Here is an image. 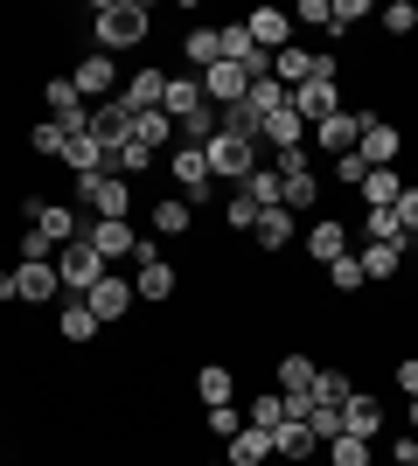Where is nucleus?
Here are the masks:
<instances>
[{"instance_id": "nucleus-1", "label": "nucleus", "mask_w": 418, "mask_h": 466, "mask_svg": "<svg viewBox=\"0 0 418 466\" xmlns=\"http://www.w3.org/2000/svg\"><path fill=\"white\" fill-rule=\"evenodd\" d=\"M91 28H98V49L112 56V49H133V42H147V35H154V15H147L139 0H98Z\"/></svg>"}, {"instance_id": "nucleus-2", "label": "nucleus", "mask_w": 418, "mask_h": 466, "mask_svg": "<svg viewBox=\"0 0 418 466\" xmlns=\"http://www.w3.org/2000/svg\"><path fill=\"white\" fill-rule=\"evenodd\" d=\"M335 77H342V63H335V56H314V77H307V84H293V118L307 126V133H314L321 118H335V112H342Z\"/></svg>"}, {"instance_id": "nucleus-3", "label": "nucleus", "mask_w": 418, "mask_h": 466, "mask_svg": "<svg viewBox=\"0 0 418 466\" xmlns=\"http://www.w3.org/2000/svg\"><path fill=\"white\" fill-rule=\"evenodd\" d=\"M77 202L105 223H133V181L126 175H77Z\"/></svg>"}, {"instance_id": "nucleus-4", "label": "nucleus", "mask_w": 418, "mask_h": 466, "mask_svg": "<svg viewBox=\"0 0 418 466\" xmlns=\"http://www.w3.org/2000/svg\"><path fill=\"white\" fill-rule=\"evenodd\" d=\"M209 181H244L251 167H259V139H238V133H217L209 147Z\"/></svg>"}, {"instance_id": "nucleus-5", "label": "nucleus", "mask_w": 418, "mask_h": 466, "mask_svg": "<svg viewBox=\"0 0 418 466\" xmlns=\"http://www.w3.org/2000/svg\"><path fill=\"white\" fill-rule=\"evenodd\" d=\"M168 175H175V188H181L189 209L209 202V154H202V147H168Z\"/></svg>"}, {"instance_id": "nucleus-6", "label": "nucleus", "mask_w": 418, "mask_h": 466, "mask_svg": "<svg viewBox=\"0 0 418 466\" xmlns=\"http://www.w3.org/2000/svg\"><path fill=\"white\" fill-rule=\"evenodd\" d=\"M49 265H56L63 292H77V299H84V292H91V286H98V279H105V258L91 251V244H84V237H77V244H63V251L49 258Z\"/></svg>"}, {"instance_id": "nucleus-7", "label": "nucleus", "mask_w": 418, "mask_h": 466, "mask_svg": "<svg viewBox=\"0 0 418 466\" xmlns=\"http://www.w3.org/2000/svg\"><path fill=\"white\" fill-rule=\"evenodd\" d=\"M42 112L56 118L63 133H91V105L77 97V84H70V77H42Z\"/></svg>"}, {"instance_id": "nucleus-8", "label": "nucleus", "mask_w": 418, "mask_h": 466, "mask_svg": "<svg viewBox=\"0 0 418 466\" xmlns=\"http://www.w3.org/2000/svg\"><path fill=\"white\" fill-rule=\"evenodd\" d=\"M70 84H77L84 105H105V97H119V84H126V77H119V63L105 56V49H91V56L70 70Z\"/></svg>"}, {"instance_id": "nucleus-9", "label": "nucleus", "mask_w": 418, "mask_h": 466, "mask_svg": "<svg viewBox=\"0 0 418 466\" xmlns=\"http://www.w3.org/2000/svg\"><path fill=\"white\" fill-rule=\"evenodd\" d=\"M28 230L42 237V244H49V251H63V244H77V216L63 209V202H42V195H28Z\"/></svg>"}, {"instance_id": "nucleus-10", "label": "nucleus", "mask_w": 418, "mask_h": 466, "mask_svg": "<svg viewBox=\"0 0 418 466\" xmlns=\"http://www.w3.org/2000/svg\"><path fill=\"white\" fill-rule=\"evenodd\" d=\"M356 154L370 160V167H398V154H404V133L391 126V118L362 112V139H356Z\"/></svg>"}, {"instance_id": "nucleus-11", "label": "nucleus", "mask_w": 418, "mask_h": 466, "mask_svg": "<svg viewBox=\"0 0 418 466\" xmlns=\"http://www.w3.org/2000/svg\"><path fill=\"white\" fill-rule=\"evenodd\" d=\"M133 299H139V292H133V279H112V272H105L98 286L84 292V307L98 313V328H105V320H126V313H133Z\"/></svg>"}, {"instance_id": "nucleus-12", "label": "nucleus", "mask_w": 418, "mask_h": 466, "mask_svg": "<svg viewBox=\"0 0 418 466\" xmlns=\"http://www.w3.org/2000/svg\"><path fill=\"white\" fill-rule=\"evenodd\" d=\"M56 292H63L56 265H36V258H21V265H15V299H21V307H42V299H56Z\"/></svg>"}, {"instance_id": "nucleus-13", "label": "nucleus", "mask_w": 418, "mask_h": 466, "mask_svg": "<svg viewBox=\"0 0 418 466\" xmlns=\"http://www.w3.org/2000/svg\"><path fill=\"white\" fill-rule=\"evenodd\" d=\"M307 139H321V154H328V160L356 154V139H362V112H335V118H321Z\"/></svg>"}, {"instance_id": "nucleus-14", "label": "nucleus", "mask_w": 418, "mask_h": 466, "mask_svg": "<svg viewBox=\"0 0 418 466\" xmlns=\"http://www.w3.org/2000/svg\"><path fill=\"white\" fill-rule=\"evenodd\" d=\"M342 431H349V439H370V446L383 439V404L370 397V390H356V397L342 404Z\"/></svg>"}, {"instance_id": "nucleus-15", "label": "nucleus", "mask_w": 418, "mask_h": 466, "mask_svg": "<svg viewBox=\"0 0 418 466\" xmlns=\"http://www.w3.org/2000/svg\"><path fill=\"white\" fill-rule=\"evenodd\" d=\"M244 28H251V42H259L265 56L293 49V15H279V7H259V15H244Z\"/></svg>"}, {"instance_id": "nucleus-16", "label": "nucleus", "mask_w": 418, "mask_h": 466, "mask_svg": "<svg viewBox=\"0 0 418 466\" xmlns=\"http://www.w3.org/2000/svg\"><path fill=\"white\" fill-rule=\"evenodd\" d=\"M126 139H133L139 154H168V147H175V118H168V112H133Z\"/></svg>"}, {"instance_id": "nucleus-17", "label": "nucleus", "mask_w": 418, "mask_h": 466, "mask_svg": "<svg viewBox=\"0 0 418 466\" xmlns=\"http://www.w3.org/2000/svg\"><path fill=\"white\" fill-rule=\"evenodd\" d=\"M84 244L112 265V258H126V251H139V237H133V223H105V216H91V230H84Z\"/></svg>"}, {"instance_id": "nucleus-18", "label": "nucleus", "mask_w": 418, "mask_h": 466, "mask_svg": "<svg viewBox=\"0 0 418 466\" xmlns=\"http://www.w3.org/2000/svg\"><path fill=\"white\" fill-rule=\"evenodd\" d=\"M314 452H321V439H314L307 425H300V418H286V425L272 431V460H286V466H307Z\"/></svg>"}, {"instance_id": "nucleus-19", "label": "nucleus", "mask_w": 418, "mask_h": 466, "mask_svg": "<svg viewBox=\"0 0 418 466\" xmlns=\"http://www.w3.org/2000/svg\"><path fill=\"white\" fill-rule=\"evenodd\" d=\"M160 97H168V77H160V70H133V77L119 84L126 112H160Z\"/></svg>"}, {"instance_id": "nucleus-20", "label": "nucleus", "mask_w": 418, "mask_h": 466, "mask_svg": "<svg viewBox=\"0 0 418 466\" xmlns=\"http://www.w3.org/2000/svg\"><path fill=\"white\" fill-rule=\"evenodd\" d=\"M300 244H307V258H314V265H335V258H349V230H342L335 216H321V223L300 237Z\"/></svg>"}, {"instance_id": "nucleus-21", "label": "nucleus", "mask_w": 418, "mask_h": 466, "mask_svg": "<svg viewBox=\"0 0 418 466\" xmlns=\"http://www.w3.org/2000/svg\"><path fill=\"white\" fill-rule=\"evenodd\" d=\"M175 286H181V279H175V265H168V258H139V272H133V292H139V299H154V307H160V299H175Z\"/></svg>"}, {"instance_id": "nucleus-22", "label": "nucleus", "mask_w": 418, "mask_h": 466, "mask_svg": "<svg viewBox=\"0 0 418 466\" xmlns=\"http://www.w3.org/2000/svg\"><path fill=\"white\" fill-rule=\"evenodd\" d=\"M196 397H202V410L230 404V397H238V376H230V362H202V370H196Z\"/></svg>"}, {"instance_id": "nucleus-23", "label": "nucleus", "mask_w": 418, "mask_h": 466, "mask_svg": "<svg viewBox=\"0 0 418 466\" xmlns=\"http://www.w3.org/2000/svg\"><path fill=\"white\" fill-rule=\"evenodd\" d=\"M63 167H70V175H105V147H98V139H91V133H70V139H63Z\"/></svg>"}, {"instance_id": "nucleus-24", "label": "nucleus", "mask_w": 418, "mask_h": 466, "mask_svg": "<svg viewBox=\"0 0 418 466\" xmlns=\"http://www.w3.org/2000/svg\"><path fill=\"white\" fill-rule=\"evenodd\" d=\"M362 202H370V209H398V195H404V175L398 167H370V181H362Z\"/></svg>"}, {"instance_id": "nucleus-25", "label": "nucleus", "mask_w": 418, "mask_h": 466, "mask_svg": "<svg viewBox=\"0 0 418 466\" xmlns=\"http://www.w3.org/2000/svg\"><path fill=\"white\" fill-rule=\"evenodd\" d=\"M251 244H265V251H286L293 244V209L279 202V209H259V230H251Z\"/></svg>"}, {"instance_id": "nucleus-26", "label": "nucleus", "mask_w": 418, "mask_h": 466, "mask_svg": "<svg viewBox=\"0 0 418 466\" xmlns=\"http://www.w3.org/2000/svg\"><path fill=\"white\" fill-rule=\"evenodd\" d=\"M160 112L175 118H189V112H202V77H168V97H160Z\"/></svg>"}, {"instance_id": "nucleus-27", "label": "nucleus", "mask_w": 418, "mask_h": 466, "mask_svg": "<svg viewBox=\"0 0 418 466\" xmlns=\"http://www.w3.org/2000/svg\"><path fill=\"white\" fill-rule=\"evenodd\" d=\"M321 362L314 355H279V397H300V390H314Z\"/></svg>"}, {"instance_id": "nucleus-28", "label": "nucleus", "mask_w": 418, "mask_h": 466, "mask_svg": "<svg viewBox=\"0 0 418 466\" xmlns=\"http://www.w3.org/2000/svg\"><path fill=\"white\" fill-rule=\"evenodd\" d=\"M56 334H63V341H70V349H84V341L98 334V313L84 307V299H70V307L56 313Z\"/></svg>"}, {"instance_id": "nucleus-29", "label": "nucleus", "mask_w": 418, "mask_h": 466, "mask_svg": "<svg viewBox=\"0 0 418 466\" xmlns=\"http://www.w3.org/2000/svg\"><path fill=\"white\" fill-rule=\"evenodd\" d=\"M189 223H196V209L181 195H160L154 202V237H189Z\"/></svg>"}, {"instance_id": "nucleus-30", "label": "nucleus", "mask_w": 418, "mask_h": 466, "mask_svg": "<svg viewBox=\"0 0 418 466\" xmlns=\"http://www.w3.org/2000/svg\"><path fill=\"white\" fill-rule=\"evenodd\" d=\"M356 265H362V279H398L404 244H362V251H356Z\"/></svg>"}, {"instance_id": "nucleus-31", "label": "nucleus", "mask_w": 418, "mask_h": 466, "mask_svg": "<svg viewBox=\"0 0 418 466\" xmlns=\"http://www.w3.org/2000/svg\"><path fill=\"white\" fill-rule=\"evenodd\" d=\"M223 460H230V466H265V460H272V431H251V425H244L238 439H230Z\"/></svg>"}, {"instance_id": "nucleus-32", "label": "nucleus", "mask_w": 418, "mask_h": 466, "mask_svg": "<svg viewBox=\"0 0 418 466\" xmlns=\"http://www.w3.org/2000/svg\"><path fill=\"white\" fill-rule=\"evenodd\" d=\"M272 77L286 84V91L307 84V77H314V49H300V42H293V49H279V56H272Z\"/></svg>"}, {"instance_id": "nucleus-33", "label": "nucleus", "mask_w": 418, "mask_h": 466, "mask_svg": "<svg viewBox=\"0 0 418 466\" xmlns=\"http://www.w3.org/2000/svg\"><path fill=\"white\" fill-rule=\"evenodd\" d=\"M244 425H251V431H279V425H286V397H279V390H259L251 410H244Z\"/></svg>"}, {"instance_id": "nucleus-34", "label": "nucleus", "mask_w": 418, "mask_h": 466, "mask_svg": "<svg viewBox=\"0 0 418 466\" xmlns=\"http://www.w3.org/2000/svg\"><path fill=\"white\" fill-rule=\"evenodd\" d=\"M244 105H251V112H259V126H265V118H272V112H286V105H293V91H286V84H279V77H259V84H251V97H244Z\"/></svg>"}, {"instance_id": "nucleus-35", "label": "nucleus", "mask_w": 418, "mask_h": 466, "mask_svg": "<svg viewBox=\"0 0 418 466\" xmlns=\"http://www.w3.org/2000/svg\"><path fill=\"white\" fill-rule=\"evenodd\" d=\"M238 188L251 195V202H259V209H279V202H286V181H279L272 167H251V175H244Z\"/></svg>"}, {"instance_id": "nucleus-36", "label": "nucleus", "mask_w": 418, "mask_h": 466, "mask_svg": "<svg viewBox=\"0 0 418 466\" xmlns=\"http://www.w3.org/2000/svg\"><path fill=\"white\" fill-rule=\"evenodd\" d=\"M321 452H328V466H370V460H377V446H370V439H349V431L328 439Z\"/></svg>"}, {"instance_id": "nucleus-37", "label": "nucleus", "mask_w": 418, "mask_h": 466, "mask_svg": "<svg viewBox=\"0 0 418 466\" xmlns=\"http://www.w3.org/2000/svg\"><path fill=\"white\" fill-rule=\"evenodd\" d=\"M259 133L272 139V147H307V126H300V118H293V105H286V112H272V118H265V126H259Z\"/></svg>"}, {"instance_id": "nucleus-38", "label": "nucleus", "mask_w": 418, "mask_h": 466, "mask_svg": "<svg viewBox=\"0 0 418 466\" xmlns=\"http://www.w3.org/2000/svg\"><path fill=\"white\" fill-rule=\"evenodd\" d=\"M286 181V209H314L321 202V167H307V175H279Z\"/></svg>"}, {"instance_id": "nucleus-39", "label": "nucleus", "mask_w": 418, "mask_h": 466, "mask_svg": "<svg viewBox=\"0 0 418 466\" xmlns=\"http://www.w3.org/2000/svg\"><path fill=\"white\" fill-rule=\"evenodd\" d=\"M181 49H189V63H196V70L223 63V42H217V28H189V42H181Z\"/></svg>"}, {"instance_id": "nucleus-40", "label": "nucleus", "mask_w": 418, "mask_h": 466, "mask_svg": "<svg viewBox=\"0 0 418 466\" xmlns=\"http://www.w3.org/2000/svg\"><path fill=\"white\" fill-rule=\"evenodd\" d=\"M223 223H230V230H238V237H251V230H259V202H251V195H230V202H223Z\"/></svg>"}, {"instance_id": "nucleus-41", "label": "nucleus", "mask_w": 418, "mask_h": 466, "mask_svg": "<svg viewBox=\"0 0 418 466\" xmlns=\"http://www.w3.org/2000/svg\"><path fill=\"white\" fill-rule=\"evenodd\" d=\"M349 397H356V383H349L342 370H321L314 376V404H349Z\"/></svg>"}, {"instance_id": "nucleus-42", "label": "nucleus", "mask_w": 418, "mask_h": 466, "mask_svg": "<svg viewBox=\"0 0 418 466\" xmlns=\"http://www.w3.org/2000/svg\"><path fill=\"white\" fill-rule=\"evenodd\" d=\"M362 244H404L398 209H370V237H362Z\"/></svg>"}, {"instance_id": "nucleus-43", "label": "nucleus", "mask_w": 418, "mask_h": 466, "mask_svg": "<svg viewBox=\"0 0 418 466\" xmlns=\"http://www.w3.org/2000/svg\"><path fill=\"white\" fill-rule=\"evenodd\" d=\"M328 286H335V292H362V286H370V279H362V265H356V251L328 265Z\"/></svg>"}, {"instance_id": "nucleus-44", "label": "nucleus", "mask_w": 418, "mask_h": 466, "mask_svg": "<svg viewBox=\"0 0 418 466\" xmlns=\"http://www.w3.org/2000/svg\"><path fill=\"white\" fill-rule=\"evenodd\" d=\"M307 431H314L321 446H328V439H342V404H314V410H307Z\"/></svg>"}, {"instance_id": "nucleus-45", "label": "nucleus", "mask_w": 418, "mask_h": 466, "mask_svg": "<svg viewBox=\"0 0 418 466\" xmlns=\"http://www.w3.org/2000/svg\"><path fill=\"white\" fill-rule=\"evenodd\" d=\"M383 35H418V7L412 0H391V7H383Z\"/></svg>"}, {"instance_id": "nucleus-46", "label": "nucleus", "mask_w": 418, "mask_h": 466, "mask_svg": "<svg viewBox=\"0 0 418 466\" xmlns=\"http://www.w3.org/2000/svg\"><path fill=\"white\" fill-rule=\"evenodd\" d=\"M63 139H70V133H63L56 118H42L36 133H28V147H36V154H42V160H56V154H63Z\"/></svg>"}, {"instance_id": "nucleus-47", "label": "nucleus", "mask_w": 418, "mask_h": 466, "mask_svg": "<svg viewBox=\"0 0 418 466\" xmlns=\"http://www.w3.org/2000/svg\"><path fill=\"white\" fill-rule=\"evenodd\" d=\"M328 167H335V181H349V188L370 181V160H362V154H342V160H328Z\"/></svg>"}, {"instance_id": "nucleus-48", "label": "nucleus", "mask_w": 418, "mask_h": 466, "mask_svg": "<svg viewBox=\"0 0 418 466\" xmlns=\"http://www.w3.org/2000/svg\"><path fill=\"white\" fill-rule=\"evenodd\" d=\"M293 21H307V28H335V7H328V0H300Z\"/></svg>"}, {"instance_id": "nucleus-49", "label": "nucleus", "mask_w": 418, "mask_h": 466, "mask_svg": "<svg viewBox=\"0 0 418 466\" xmlns=\"http://www.w3.org/2000/svg\"><path fill=\"white\" fill-rule=\"evenodd\" d=\"M328 7H335V28H328V35H349V28H356V21L370 15L362 0H328Z\"/></svg>"}, {"instance_id": "nucleus-50", "label": "nucleus", "mask_w": 418, "mask_h": 466, "mask_svg": "<svg viewBox=\"0 0 418 466\" xmlns=\"http://www.w3.org/2000/svg\"><path fill=\"white\" fill-rule=\"evenodd\" d=\"M202 418H209V431H217V439H238V431H244V418H238V410H230V404L202 410Z\"/></svg>"}, {"instance_id": "nucleus-51", "label": "nucleus", "mask_w": 418, "mask_h": 466, "mask_svg": "<svg viewBox=\"0 0 418 466\" xmlns=\"http://www.w3.org/2000/svg\"><path fill=\"white\" fill-rule=\"evenodd\" d=\"M398 223H404V237L418 230V188H412V181H404V195H398Z\"/></svg>"}, {"instance_id": "nucleus-52", "label": "nucleus", "mask_w": 418, "mask_h": 466, "mask_svg": "<svg viewBox=\"0 0 418 466\" xmlns=\"http://www.w3.org/2000/svg\"><path fill=\"white\" fill-rule=\"evenodd\" d=\"M398 390H404V397H418V355H404V362H398Z\"/></svg>"}, {"instance_id": "nucleus-53", "label": "nucleus", "mask_w": 418, "mask_h": 466, "mask_svg": "<svg viewBox=\"0 0 418 466\" xmlns=\"http://www.w3.org/2000/svg\"><path fill=\"white\" fill-rule=\"evenodd\" d=\"M0 299H15V272H0Z\"/></svg>"}, {"instance_id": "nucleus-54", "label": "nucleus", "mask_w": 418, "mask_h": 466, "mask_svg": "<svg viewBox=\"0 0 418 466\" xmlns=\"http://www.w3.org/2000/svg\"><path fill=\"white\" fill-rule=\"evenodd\" d=\"M412 439H418V397H412Z\"/></svg>"}, {"instance_id": "nucleus-55", "label": "nucleus", "mask_w": 418, "mask_h": 466, "mask_svg": "<svg viewBox=\"0 0 418 466\" xmlns=\"http://www.w3.org/2000/svg\"><path fill=\"white\" fill-rule=\"evenodd\" d=\"M209 466H230V460H209Z\"/></svg>"}, {"instance_id": "nucleus-56", "label": "nucleus", "mask_w": 418, "mask_h": 466, "mask_svg": "<svg viewBox=\"0 0 418 466\" xmlns=\"http://www.w3.org/2000/svg\"><path fill=\"white\" fill-rule=\"evenodd\" d=\"M412 466H418V460H412Z\"/></svg>"}]
</instances>
